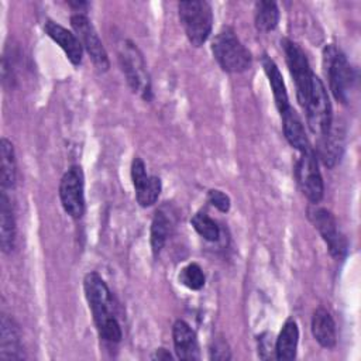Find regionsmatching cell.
<instances>
[{"mask_svg": "<svg viewBox=\"0 0 361 361\" xmlns=\"http://www.w3.org/2000/svg\"><path fill=\"white\" fill-rule=\"evenodd\" d=\"M44 30L47 32V35L56 42L61 49L65 52L66 58L71 61L72 65L78 66L82 62V55H83V47L79 41V38L76 37V34H73L72 31L66 30L65 27L48 20L44 25Z\"/></svg>", "mask_w": 361, "mask_h": 361, "instance_id": "cell-14", "label": "cell"}, {"mask_svg": "<svg viewBox=\"0 0 361 361\" xmlns=\"http://www.w3.org/2000/svg\"><path fill=\"white\" fill-rule=\"evenodd\" d=\"M0 185L1 190L7 192L8 189H13L16 186L17 165L13 144L4 137L0 141Z\"/></svg>", "mask_w": 361, "mask_h": 361, "instance_id": "cell-21", "label": "cell"}, {"mask_svg": "<svg viewBox=\"0 0 361 361\" xmlns=\"http://www.w3.org/2000/svg\"><path fill=\"white\" fill-rule=\"evenodd\" d=\"M320 138L322 140L319 144V157L326 166L333 168L343 154V134L338 130L333 128L331 124L330 130Z\"/></svg>", "mask_w": 361, "mask_h": 361, "instance_id": "cell-22", "label": "cell"}, {"mask_svg": "<svg viewBox=\"0 0 361 361\" xmlns=\"http://www.w3.org/2000/svg\"><path fill=\"white\" fill-rule=\"evenodd\" d=\"M25 353L21 345L20 329L7 314L1 316L0 322V361L24 360Z\"/></svg>", "mask_w": 361, "mask_h": 361, "instance_id": "cell-13", "label": "cell"}, {"mask_svg": "<svg viewBox=\"0 0 361 361\" xmlns=\"http://www.w3.org/2000/svg\"><path fill=\"white\" fill-rule=\"evenodd\" d=\"M131 179L140 206H152L161 193V179L158 176L147 175L145 165L138 157H135L131 164Z\"/></svg>", "mask_w": 361, "mask_h": 361, "instance_id": "cell-12", "label": "cell"}, {"mask_svg": "<svg viewBox=\"0 0 361 361\" xmlns=\"http://www.w3.org/2000/svg\"><path fill=\"white\" fill-rule=\"evenodd\" d=\"M83 288L100 336L106 341L118 343L123 333L114 316L113 298L106 282L97 272H89L83 279Z\"/></svg>", "mask_w": 361, "mask_h": 361, "instance_id": "cell-1", "label": "cell"}, {"mask_svg": "<svg viewBox=\"0 0 361 361\" xmlns=\"http://www.w3.org/2000/svg\"><path fill=\"white\" fill-rule=\"evenodd\" d=\"M281 117H282L283 134H285V138L288 140V142L300 152L309 149L310 148L309 140L305 133L303 123H302L300 117L298 116V113L292 107H289L281 114Z\"/></svg>", "mask_w": 361, "mask_h": 361, "instance_id": "cell-17", "label": "cell"}, {"mask_svg": "<svg viewBox=\"0 0 361 361\" xmlns=\"http://www.w3.org/2000/svg\"><path fill=\"white\" fill-rule=\"evenodd\" d=\"M262 66L264 71L267 73V78L269 80L272 93H274V99H275V104L278 111L282 114L286 109L290 107L289 104V97H288V92H286V86L282 78V73L279 72L276 63L274 62V59H271L268 55H264L262 58Z\"/></svg>", "mask_w": 361, "mask_h": 361, "instance_id": "cell-19", "label": "cell"}, {"mask_svg": "<svg viewBox=\"0 0 361 361\" xmlns=\"http://www.w3.org/2000/svg\"><path fill=\"white\" fill-rule=\"evenodd\" d=\"M309 219L327 244L330 254L337 259L344 258L347 254V241L340 233L334 216L324 207H312L309 209Z\"/></svg>", "mask_w": 361, "mask_h": 361, "instance_id": "cell-11", "label": "cell"}, {"mask_svg": "<svg viewBox=\"0 0 361 361\" xmlns=\"http://www.w3.org/2000/svg\"><path fill=\"white\" fill-rule=\"evenodd\" d=\"M212 52L223 71L240 73L251 66V54L231 27H223L212 42Z\"/></svg>", "mask_w": 361, "mask_h": 361, "instance_id": "cell-2", "label": "cell"}, {"mask_svg": "<svg viewBox=\"0 0 361 361\" xmlns=\"http://www.w3.org/2000/svg\"><path fill=\"white\" fill-rule=\"evenodd\" d=\"M0 245L6 254L11 252L16 245V220L10 199L4 190H1L0 196Z\"/></svg>", "mask_w": 361, "mask_h": 361, "instance_id": "cell-18", "label": "cell"}, {"mask_svg": "<svg viewBox=\"0 0 361 361\" xmlns=\"http://www.w3.org/2000/svg\"><path fill=\"white\" fill-rule=\"evenodd\" d=\"M230 350L228 345L224 340L221 338H216V341H213V345L210 347V358L212 360H230Z\"/></svg>", "mask_w": 361, "mask_h": 361, "instance_id": "cell-28", "label": "cell"}, {"mask_svg": "<svg viewBox=\"0 0 361 361\" xmlns=\"http://www.w3.org/2000/svg\"><path fill=\"white\" fill-rule=\"evenodd\" d=\"M190 223H192L193 228L197 231V234L202 235L204 240H207V241H217L219 240L220 227L206 213H196L190 219Z\"/></svg>", "mask_w": 361, "mask_h": 361, "instance_id": "cell-25", "label": "cell"}, {"mask_svg": "<svg viewBox=\"0 0 361 361\" xmlns=\"http://www.w3.org/2000/svg\"><path fill=\"white\" fill-rule=\"evenodd\" d=\"M283 52H285V58H286V63L289 68V72L295 80L296 85V96H298V102L299 104L303 107L309 90H310V83H312V78H313V72L310 69L309 61L303 52V49L293 41L283 38L281 41Z\"/></svg>", "mask_w": 361, "mask_h": 361, "instance_id": "cell-8", "label": "cell"}, {"mask_svg": "<svg viewBox=\"0 0 361 361\" xmlns=\"http://www.w3.org/2000/svg\"><path fill=\"white\" fill-rule=\"evenodd\" d=\"M120 66L131 90L142 99H151V80L142 54L131 41H124L118 52Z\"/></svg>", "mask_w": 361, "mask_h": 361, "instance_id": "cell-5", "label": "cell"}, {"mask_svg": "<svg viewBox=\"0 0 361 361\" xmlns=\"http://www.w3.org/2000/svg\"><path fill=\"white\" fill-rule=\"evenodd\" d=\"M323 59L330 90L334 99L341 104H347L351 99V92L355 83V73L353 66L348 63L345 55L334 45L324 48Z\"/></svg>", "mask_w": 361, "mask_h": 361, "instance_id": "cell-3", "label": "cell"}, {"mask_svg": "<svg viewBox=\"0 0 361 361\" xmlns=\"http://www.w3.org/2000/svg\"><path fill=\"white\" fill-rule=\"evenodd\" d=\"M207 200L212 206H214L221 213H227L230 210V204H231L230 197L219 189H210L207 193Z\"/></svg>", "mask_w": 361, "mask_h": 361, "instance_id": "cell-27", "label": "cell"}, {"mask_svg": "<svg viewBox=\"0 0 361 361\" xmlns=\"http://www.w3.org/2000/svg\"><path fill=\"white\" fill-rule=\"evenodd\" d=\"M309 128L313 134L323 137L333 124L331 104L323 82L313 75L307 99L303 104Z\"/></svg>", "mask_w": 361, "mask_h": 361, "instance_id": "cell-6", "label": "cell"}, {"mask_svg": "<svg viewBox=\"0 0 361 361\" xmlns=\"http://www.w3.org/2000/svg\"><path fill=\"white\" fill-rule=\"evenodd\" d=\"M154 358H158V360H171L172 358V355L165 350V348H158L157 350V353H155V355H154Z\"/></svg>", "mask_w": 361, "mask_h": 361, "instance_id": "cell-29", "label": "cell"}, {"mask_svg": "<svg viewBox=\"0 0 361 361\" xmlns=\"http://www.w3.org/2000/svg\"><path fill=\"white\" fill-rule=\"evenodd\" d=\"M299 343V329L295 320L289 319L285 322L275 344L276 358L282 361H289L296 357Z\"/></svg>", "mask_w": 361, "mask_h": 361, "instance_id": "cell-20", "label": "cell"}, {"mask_svg": "<svg viewBox=\"0 0 361 361\" xmlns=\"http://www.w3.org/2000/svg\"><path fill=\"white\" fill-rule=\"evenodd\" d=\"M71 25L76 32V37L79 38L82 47H85L86 52L92 58L96 68L99 71H107L110 66L107 52L90 20L82 13H75L71 17Z\"/></svg>", "mask_w": 361, "mask_h": 361, "instance_id": "cell-10", "label": "cell"}, {"mask_svg": "<svg viewBox=\"0 0 361 361\" xmlns=\"http://www.w3.org/2000/svg\"><path fill=\"white\" fill-rule=\"evenodd\" d=\"M312 334L314 340L324 348H333L337 343L334 320L331 314L323 307L316 309L313 313Z\"/></svg>", "mask_w": 361, "mask_h": 361, "instance_id": "cell-16", "label": "cell"}, {"mask_svg": "<svg viewBox=\"0 0 361 361\" xmlns=\"http://www.w3.org/2000/svg\"><path fill=\"white\" fill-rule=\"evenodd\" d=\"M59 199L63 210L73 219L85 213V176L79 165L71 166L61 178Z\"/></svg>", "mask_w": 361, "mask_h": 361, "instance_id": "cell-7", "label": "cell"}, {"mask_svg": "<svg viewBox=\"0 0 361 361\" xmlns=\"http://www.w3.org/2000/svg\"><path fill=\"white\" fill-rule=\"evenodd\" d=\"M255 27L261 32H269L275 30L279 21V10L275 1L261 0L255 3V13H254Z\"/></svg>", "mask_w": 361, "mask_h": 361, "instance_id": "cell-24", "label": "cell"}, {"mask_svg": "<svg viewBox=\"0 0 361 361\" xmlns=\"http://www.w3.org/2000/svg\"><path fill=\"white\" fill-rule=\"evenodd\" d=\"M171 227H172V216L164 207L158 209L151 223V248L155 257L164 248L169 237Z\"/></svg>", "mask_w": 361, "mask_h": 361, "instance_id": "cell-23", "label": "cell"}, {"mask_svg": "<svg viewBox=\"0 0 361 361\" xmlns=\"http://www.w3.org/2000/svg\"><path fill=\"white\" fill-rule=\"evenodd\" d=\"M179 18L185 34L193 47L203 45L213 27L212 7L204 0H188L178 3Z\"/></svg>", "mask_w": 361, "mask_h": 361, "instance_id": "cell-4", "label": "cell"}, {"mask_svg": "<svg viewBox=\"0 0 361 361\" xmlns=\"http://www.w3.org/2000/svg\"><path fill=\"white\" fill-rule=\"evenodd\" d=\"M172 338L176 357L180 360H199V343L195 330L185 322L176 320L172 327Z\"/></svg>", "mask_w": 361, "mask_h": 361, "instance_id": "cell-15", "label": "cell"}, {"mask_svg": "<svg viewBox=\"0 0 361 361\" xmlns=\"http://www.w3.org/2000/svg\"><path fill=\"white\" fill-rule=\"evenodd\" d=\"M179 281L186 288H189L192 290H199L204 286V274L197 264L192 262L180 271Z\"/></svg>", "mask_w": 361, "mask_h": 361, "instance_id": "cell-26", "label": "cell"}, {"mask_svg": "<svg viewBox=\"0 0 361 361\" xmlns=\"http://www.w3.org/2000/svg\"><path fill=\"white\" fill-rule=\"evenodd\" d=\"M69 6L71 7H76L78 10L80 8V7H86V3L85 1H69ZM80 11V10H79Z\"/></svg>", "mask_w": 361, "mask_h": 361, "instance_id": "cell-30", "label": "cell"}, {"mask_svg": "<svg viewBox=\"0 0 361 361\" xmlns=\"http://www.w3.org/2000/svg\"><path fill=\"white\" fill-rule=\"evenodd\" d=\"M296 179L302 193L312 203H319L322 200L324 192L323 178L319 169L317 157L312 148L300 152V158L296 164Z\"/></svg>", "mask_w": 361, "mask_h": 361, "instance_id": "cell-9", "label": "cell"}]
</instances>
